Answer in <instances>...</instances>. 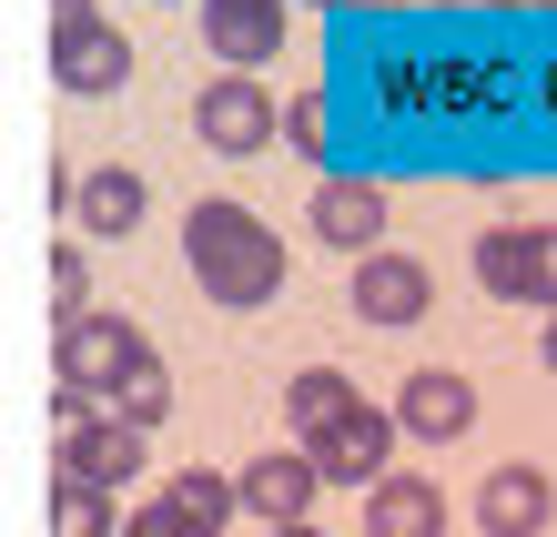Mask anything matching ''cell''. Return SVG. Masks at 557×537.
Wrapping results in <instances>:
<instances>
[{"label": "cell", "mask_w": 557, "mask_h": 537, "mask_svg": "<svg viewBox=\"0 0 557 537\" xmlns=\"http://www.w3.org/2000/svg\"><path fill=\"white\" fill-rule=\"evenodd\" d=\"M547 365H557V315H547Z\"/></svg>", "instance_id": "obj_25"}, {"label": "cell", "mask_w": 557, "mask_h": 537, "mask_svg": "<svg viewBox=\"0 0 557 537\" xmlns=\"http://www.w3.org/2000/svg\"><path fill=\"white\" fill-rule=\"evenodd\" d=\"M51 305L61 315H91V264H82V244H51Z\"/></svg>", "instance_id": "obj_20"}, {"label": "cell", "mask_w": 557, "mask_h": 537, "mask_svg": "<svg viewBox=\"0 0 557 537\" xmlns=\"http://www.w3.org/2000/svg\"><path fill=\"white\" fill-rule=\"evenodd\" d=\"M143 355H152V345H143L133 315H112V305L61 315V345H51V376H61V386H51V416H61V426H91V416L112 406V386L133 376Z\"/></svg>", "instance_id": "obj_2"}, {"label": "cell", "mask_w": 557, "mask_h": 537, "mask_svg": "<svg viewBox=\"0 0 557 537\" xmlns=\"http://www.w3.org/2000/svg\"><path fill=\"white\" fill-rule=\"evenodd\" d=\"M51 477H82V487H133L143 477V426H122L112 406L91 416V426H61V447H51Z\"/></svg>", "instance_id": "obj_6"}, {"label": "cell", "mask_w": 557, "mask_h": 537, "mask_svg": "<svg viewBox=\"0 0 557 537\" xmlns=\"http://www.w3.org/2000/svg\"><path fill=\"white\" fill-rule=\"evenodd\" d=\"M396 406H355L335 416L324 436H305V456L324 466V487H375V477H396Z\"/></svg>", "instance_id": "obj_5"}, {"label": "cell", "mask_w": 557, "mask_h": 537, "mask_svg": "<svg viewBox=\"0 0 557 537\" xmlns=\"http://www.w3.org/2000/svg\"><path fill=\"white\" fill-rule=\"evenodd\" d=\"M537 305L557 315V223H547V274H537Z\"/></svg>", "instance_id": "obj_23"}, {"label": "cell", "mask_w": 557, "mask_h": 537, "mask_svg": "<svg viewBox=\"0 0 557 537\" xmlns=\"http://www.w3.org/2000/svg\"><path fill=\"white\" fill-rule=\"evenodd\" d=\"M183 264H193V284H203V305H223V315H253V305L284 294V244H274V223L244 213V204H193L183 213Z\"/></svg>", "instance_id": "obj_1"}, {"label": "cell", "mask_w": 557, "mask_h": 537, "mask_svg": "<svg viewBox=\"0 0 557 537\" xmlns=\"http://www.w3.org/2000/svg\"><path fill=\"white\" fill-rule=\"evenodd\" d=\"M253 537H324V527H314V517H294V527H253Z\"/></svg>", "instance_id": "obj_24"}, {"label": "cell", "mask_w": 557, "mask_h": 537, "mask_svg": "<svg viewBox=\"0 0 557 537\" xmlns=\"http://www.w3.org/2000/svg\"><path fill=\"white\" fill-rule=\"evenodd\" d=\"M425 305H436V274H425L416 254H355V315L366 325H416Z\"/></svg>", "instance_id": "obj_7"}, {"label": "cell", "mask_w": 557, "mask_h": 537, "mask_svg": "<svg viewBox=\"0 0 557 537\" xmlns=\"http://www.w3.org/2000/svg\"><path fill=\"white\" fill-rule=\"evenodd\" d=\"M143 204H152V183L133 173V162H102V173L72 183V213H61V223H82L91 244H122V233L143 223Z\"/></svg>", "instance_id": "obj_12"}, {"label": "cell", "mask_w": 557, "mask_h": 537, "mask_svg": "<svg viewBox=\"0 0 557 537\" xmlns=\"http://www.w3.org/2000/svg\"><path fill=\"white\" fill-rule=\"evenodd\" d=\"M366 537H446V487L396 466V477L366 487Z\"/></svg>", "instance_id": "obj_14"}, {"label": "cell", "mask_w": 557, "mask_h": 537, "mask_svg": "<svg viewBox=\"0 0 557 537\" xmlns=\"http://www.w3.org/2000/svg\"><path fill=\"white\" fill-rule=\"evenodd\" d=\"M112 416H122V426H143V436H152L162 416H173V376H162V355H143L133 376L112 386Z\"/></svg>", "instance_id": "obj_19"}, {"label": "cell", "mask_w": 557, "mask_h": 537, "mask_svg": "<svg viewBox=\"0 0 557 537\" xmlns=\"http://www.w3.org/2000/svg\"><path fill=\"white\" fill-rule=\"evenodd\" d=\"M203 41L223 72H253L284 51V0H203Z\"/></svg>", "instance_id": "obj_11"}, {"label": "cell", "mask_w": 557, "mask_h": 537, "mask_svg": "<svg viewBox=\"0 0 557 537\" xmlns=\"http://www.w3.org/2000/svg\"><path fill=\"white\" fill-rule=\"evenodd\" d=\"M51 82L82 91V102H102V91L133 82V41H122L91 0H51Z\"/></svg>", "instance_id": "obj_3"}, {"label": "cell", "mask_w": 557, "mask_h": 537, "mask_svg": "<svg viewBox=\"0 0 557 537\" xmlns=\"http://www.w3.org/2000/svg\"><path fill=\"white\" fill-rule=\"evenodd\" d=\"M314 233H324L335 254H375V244H385V193H375V183H324V193H314Z\"/></svg>", "instance_id": "obj_15"}, {"label": "cell", "mask_w": 557, "mask_h": 537, "mask_svg": "<svg viewBox=\"0 0 557 537\" xmlns=\"http://www.w3.org/2000/svg\"><path fill=\"white\" fill-rule=\"evenodd\" d=\"M51 537H122V517H112V487L51 477Z\"/></svg>", "instance_id": "obj_18"}, {"label": "cell", "mask_w": 557, "mask_h": 537, "mask_svg": "<svg viewBox=\"0 0 557 537\" xmlns=\"http://www.w3.org/2000/svg\"><path fill=\"white\" fill-rule=\"evenodd\" d=\"M547 517H557L547 466H486V487H476V527L486 537H537Z\"/></svg>", "instance_id": "obj_13"}, {"label": "cell", "mask_w": 557, "mask_h": 537, "mask_svg": "<svg viewBox=\"0 0 557 537\" xmlns=\"http://www.w3.org/2000/svg\"><path fill=\"white\" fill-rule=\"evenodd\" d=\"M396 426L425 436V447H456V436L476 426V386H467V376H446V365H416V376L396 386Z\"/></svg>", "instance_id": "obj_8"}, {"label": "cell", "mask_w": 557, "mask_h": 537, "mask_svg": "<svg viewBox=\"0 0 557 537\" xmlns=\"http://www.w3.org/2000/svg\"><path fill=\"white\" fill-rule=\"evenodd\" d=\"M366 395H355V376H335V365H305V376L284 386V416H294V436H324L335 416H355Z\"/></svg>", "instance_id": "obj_16"}, {"label": "cell", "mask_w": 557, "mask_h": 537, "mask_svg": "<svg viewBox=\"0 0 557 537\" xmlns=\"http://www.w3.org/2000/svg\"><path fill=\"white\" fill-rule=\"evenodd\" d=\"M537 274H547V223H486L476 233V284L497 305H537Z\"/></svg>", "instance_id": "obj_9"}, {"label": "cell", "mask_w": 557, "mask_h": 537, "mask_svg": "<svg viewBox=\"0 0 557 537\" xmlns=\"http://www.w3.org/2000/svg\"><path fill=\"white\" fill-rule=\"evenodd\" d=\"M122 537H193V527H183V508H173V497H152V508H133V517H122Z\"/></svg>", "instance_id": "obj_22"}, {"label": "cell", "mask_w": 557, "mask_h": 537, "mask_svg": "<svg viewBox=\"0 0 557 537\" xmlns=\"http://www.w3.org/2000/svg\"><path fill=\"white\" fill-rule=\"evenodd\" d=\"M547 11H557V0H547Z\"/></svg>", "instance_id": "obj_26"}, {"label": "cell", "mask_w": 557, "mask_h": 537, "mask_svg": "<svg viewBox=\"0 0 557 537\" xmlns=\"http://www.w3.org/2000/svg\"><path fill=\"white\" fill-rule=\"evenodd\" d=\"M284 152H324V102H284Z\"/></svg>", "instance_id": "obj_21"}, {"label": "cell", "mask_w": 557, "mask_h": 537, "mask_svg": "<svg viewBox=\"0 0 557 537\" xmlns=\"http://www.w3.org/2000/svg\"><path fill=\"white\" fill-rule=\"evenodd\" d=\"M162 497L183 508V527H193V537H223V527L244 517V487H234V477H213V466H183Z\"/></svg>", "instance_id": "obj_17"}, {"label": "cell", "mask_w": 557, "mask_h": 537, "mask_svg": "<svg viewBox=\"0 0 557 537\" xmlns=\"http://www.w3.org/2000/svg\"><path fill=\"white\" fill-rule=\"evenodd\" d=\"M193 132H203V152H274V132H284V112H274V91L253 82V72H223V82H203V102H193Z\"/></svg>", "instance_id": "obj_4"}, {"label": "cell", "mask_w": 557, "mask_h": 537, "mask_svg": "<svg viewBox=\"0 0 557 537\" xmlns=\"http://www.w3.org/2000/svg\"><path fill=\"white\" fill-rule=\"evenodd\" d=\"M234 487H244V517H253V527H294V517L314 508L324 466L294 447V456H253V466H234Z\"/></svg>", "instance_id": "obj_10"}]
</instances>
